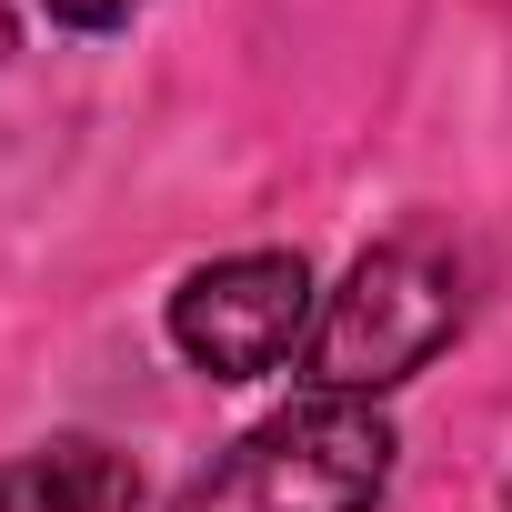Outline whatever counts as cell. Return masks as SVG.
<instances>
[{
    "instance_id": "cell-1",
    "label": "cell",
    "mask_w": 512,
    "mask_h": 512,
    "mask_svg": "<svg viewBox=\"0 0 512 512\" xmlns=\"http://www.w3.org/2000/svg\"><path fill=\"white\" fill-rule=\"evenodd\" d=\"M392 412L382 402H342V392H302L272 422H251L241 442H221L171 512H382L392 492Z\"/></svg>"
},
{
    "instance_id": "cell-2",
    "label": "cell",
    "mask_w": 512,
    "mask_h": 512,
    "mask_svg": "<svg viewBox=\"0 0 512 512\" xmlns=\"http://www.w3.org/2000/svg\"><path fill=\"white\" fill-rule=\"evenodd\" d=\"M452 332H462V262L432 251V241H382L342 272V292H322L312 342H302V392L382 402Z\"/></svg>"
},
{
    "instance_id": "cell-3",
    "label": "cell",
    "mask_w": 512,
    "mask_h": 512,
    "mask_svg": "<svg viewBox=\"0 0 512 512\" xmlns=\"http://www.w3.org/2000/svg\"><path fill=\"white\" fill-rule=\"evenodd\" d=\"M312 312H322V292H312L302 251H221V262L181 272V292H171L161 322H171V352L191 372L262 382V372H282L312 342Z\"/></svg>"
},
{
    "instance_id": "cell-4",
    "label": "cell",
    "mask_w": 512,
    "mask_h": 512,
    "mask_svg": "<svg viewBox=\"0 0 512 512\" xmlns=\"http://www.w3.org/2000/svg\"><path fill=\"white\" fill-rule=\"evenodd\" d=\"M141 502V472L111 452V442H41L0 472V512H131Z\"/></svg>"
},
{
    "instance_id": "cell-5",
    "label": "cell",
    "mask_w": 512,
    "mask_h": 512,
    "mask_svg": "<svg viewBox=\"0 0 512 512\" xmlns=\"http://www.w3.org/2000/svg\"><path fill=\"white\" fill-rule=\"evenodd\" d=\"M41 11L61 21V31H81V41H101V31H131L151 0H41Z\"/></svg>"
},
{
    "instance_id": "cell-6",
    "label": "cell",
    "mask_w": 512,
    "mask_h": 512,
    "mask_svg": "<svg viewBox=\"0 0 512 512\" xmlns=\"http://www.w3.org/2000/svg\"><path fill=\"white\" fill-rule=\"evenodd\" d=\"M0 41H11V21H0Z\"/></svg>"
}]
</instances>
